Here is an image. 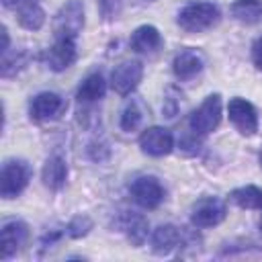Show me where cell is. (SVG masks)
Here are the masks:
<instances>
[{
    "instance_id": "cell-1",
    "label": "cell",
    "mask_w": 262,
    "mask_h": 262,
    "mask_svg": "<svg viewBox=\"0 0 262 262\" xmlns=\"http://www.w3.org/2000/svg\"><path fill=\"white\" fill-rule=\"evenodd\" d=\"M221 18L219 8L213 2H188L178 12V25L186 33H201L215 27Z\"/></svg>"
},
{
    "instance_id": "cell-13",
    "label": "cell",
    "mask_w": 262,
    "mask_h": 262,
    "mask_svg": "<svg viewBox=\"0 0 262 262\" xmlns=\"http://www.w3.org/2000/svg\"><path fill=\"white\" fill-rule=\"evenodd\" d=\"M205 59L196 49H182L172 61V72L178 80H192L203 72Z\"/></svg>"
},
{
    "instance_id": "cell-14",
    "label": "cell",
    "mask_w": 262,
    "mask_h": 262,
    "mask_svg": "<svg viewBox=\"0 0 262 262\" xmlns=\"http://www.w3.org/2000/svg\"><path fill=\"white\" fill-rule=\"evenodd\" d=\"M12 8L16 12L20 27H25L29 31H39L43 27L45 10L41 6V0H16V4Z\"/></svg>"
},
{
    "instance_id": "cell-2",
    "label": "cell",
    "mask_w": 262,
    "mask_h": 262,
    "mask_svg": "<svg viewBox=\"0 0 262 262\" xmlns=\"http://www.w3.org/2000/svg\"><path fill=\"white\" fill-rule=\"evenodd\" d=\"M219 123H221V96L219 94H209L199 104V108H194L192 115L188 117V129L196 137L209 135L211 131L217 129Z\"/></svg>"
},
{
    "instance_id": "cell-11",
    "label": "cell",
    "mask_w": 262,
    "mask_h": 262,
    "mask_svg": "<svg viewBox=\"0 0 262 262\" xmlns=\"http://www.w3.org/2000/svg\"><path fill=\"white\" fill-rule=\"evenodd\" d=\"M66 100L55 94V92H39L37 96H33L31 104H29V113L33 121H49L59 117L66 111Z\"/></svg>"
},
{
    "instance_id": "cell-5",
    "label": "cell",
    "mask_w": 262,
    "mask_h": 262,
    "mask_svg": "<svg viewBox=\"0 0 262 262\" xmlns=\"http://www.w3.org/2000/svg\"><path fill=\"white\" fill-rule=\"evenodd\" d=\"M225 219V203L217 196H203L190 209V221L194 227H213Z\"/></svg>"
},
{
    "instance_id": "cell-17",
    "label": "cell",
    "mask_w": 262,
    "mask_h": 262,
    "mask_svg": "<svg viewBox=\"0 0 262 262\" xmlns=\"http://www.w3.org/2000/svg\"><path fill=\"white\" fill-rule=\"evenodd\" d=\"M129 43L137 53H151L162 45V35L154 25H141L133 31Z\"/></svg>"
},
{
    "instance_id": "cell-19",
    "label": "cell",
    "mask_w": 262,
    "mask_h": 262,
    "mask_svg": "<svg viewBox=\"0 0 262 262\" xmlns=\"http://www.w3.org/2000/svg\"><path fill=\"white\" fill-rule=\"evenodd\" d=\"M229 10L242 25H256L262 20V0H233Z\"/></svg>"
},
{
    "instance_id": "cell-21",
    "label": "cell",
    "mask_w": 262,
    "mask_h": 262,
    "mask_svg": "<svg viewBox=\"0 0 262 262\" xmlns=\"http://www.w3.org/2000/svg\"><path fill=\"white\" fill-rule=\"evenodd\" d=\"M231 201L242 209H262V190L258 186H242L231 190Z\"/></svg>"
},
{
    "instance_id": "cell-9",
    "label": "cell",
    "mask_w": 262,
    "mask_h": 262,
    "mask_svg": "<svg viewBox=\"0 0 262 262\" xmlns=\"http://www.w3.org/2000/svg\"><path fill=\"white\" fill-rule=\"evenodd\" d=\"M139 147L143 154L154 156V158H162L168 156L174 147V137L166 127H147L141 135H139Z\"/></svg>"
},
{
    "instance_id": "cell-7",
    "label": "cell",
    "mask_w": 262,
    "mask_h": 262,
    "mask_svg": "<svg viewBox=\"0 0 262 262\" xmlns=\"http://www.w3.org/2000/svg\"><path fill=\"white\" fill-rule=\"evenodd\" d=\"M141 76H143L141 61H137V59L121 61L111 74V86L117 94L127 96L137 88V84L141 82Z\"/></svg>"
},
{
    "instance_id": "cell-25",
    "label": "cell",
    "mask_w": 262,
    "mask_h": 262,
    "mask_svg": "<svg viewBox=\"0 0 262 262\" xmlns=\"http://www.w3.org/2000/svg\"><path fill=\"white\" fill-rule=\"evenodd\" d=\"M59 235H61L59 231H49V233H45V235H43V239H41V246H43V248L51 246L55 239H59Z\"/></svg>"
},
{
    "instance_id": "cell-26",
    "label": "cell",
    "mask_w": 262,
    "mask_h": 262,
    "mask_svg": "<svg viewBox=\"0 0 262 262\" xmlns=\"http://www.w3.org/2000/svg\"><path fill=\"white\" fill-rule=\"evenodd\" d=\"M2 4H4L6 8H12V6L16 4V0H2Z\"/></svg>"
},
{
    "instance_id": "cell-10",
    "label": "cell",
    "mask_w": 262,
    "mask_h": 262,
    "mask_svg": "<svg viewBox=\"0 0 262 262\" xmlns=\"http://www.w3.org/2000/svg\"><path fill=\"white\" fill-rule=\"evenodd\" d=\"M29 237V227L25 221H18V219H12V221H6L0 229V250H2V260H8L12 258L27 242Z\"/></svg>"
},
{
    "instance_id": "cell-20",
    "label": "cell",
    "mask_w": 262,
    "mask_h": 262,
    "mask_svg": "<svg viewBox=\"0 0 262 262\" xmlns=\"http://www.w3.org/2000/svg\"><path fill=\"white\" fill-rule=\"evenodd\" d=\"M104 90H106V82H104L102 74H90L84 78V82L78 88V100L80 102L100 100L104 96Z\"/></svg>"
},
{
    "instance_id": "cell-28",
    "label": "cell",
    "mask_w": 262,
    "mask_h": 262,
    "mask_svg": "<svg viewBox=\"0 0 262 262\" xmlns=\"http://www.w3.org/2000/svg\"><path fill=\"white\" fill-rule=\"evenodd\" d=\"M260 229H262V219H260Z\"/></svg>"
},
{
    "instance_id": "cell-3",
    "label": "cell",
    "mask_w": 262,
    "mask_h": 262,
    "mask_svg": "<svg viewBox=\"0 0 262 262\" xmlns=\"http://www.w3.org/2000/svg\"><path fill=\"white\" fill-rule=\"evenodd\" d=\"M31 166L25 160H6L0 172V194L2 199H14L18 196L29 180H31Z\"/></svg>"
},
{
    "instance_id": "cell-24",
    "label": "cell",
    "mask_w": 262,
    "mask_h": 262,
    "mask_svg": "<svg viewBox=\"0 0 262 262\" xmlns=\"http://www.w3.org/2000/svg\"><path fill=\"white\" fill-rule=\"evenodd\" d=\"M252 61L262 72V35L252 43Z\"/></svg>"
},
{
    "instance_id": "cell-8",
    "label": "cell",
    "mask_w": 262,
    "mask_h": 262,
    "mask_svg": "<svg viewBox=\"0 0 262 262\" xmlns=\"http://www.w3.org/2000/svg\"><path fill=\"white\" fill-rule=\"evenodd\" d=\"M227 115L242 135H254L258 131V113L250 100L239 96L231 98L227 104Z\"/></svg>"
},
{
    "instance_id": "cell-15",
    "label": "cell",
    "mask_w": 262,
    "mask_h": 262,
    "mask_svg": "<svg viewBox=\"0 0 262 262\" xmlns=\"http://www.w3.org/2000/svg\"><path fill=\"white\" fill-rule=\"evenodd\" d=\"M180 242H182V231L176 225L170 223L160 225L151 235V252L158 256H166L174 248H180Z\"/></svg>"
},
{
    "instance_id": "cell-4",
    "label": "cell",
    "mask_w": 262,
    "mask_h": 262,
    "mask_svg": "<svg viewBox=\"0 0 262 262\" xmlns=\"http://www.w3.org/2000/svg\"><path fill=\"white\" fill-rule=\"evenodd\" d=\"M84 29V6L80 0H68L53 18L55 39H76Z\"/></svg>"
},
{
    "instance_id": "cell-23",
    "label": "cell",
    "mask_w": 262,
    "mask_h": 262,
    "mask_svg": "<svg viewBox=\"0 0 262 262\" xmlns=\"http://www.w3.org/2000/svg\"><path fill=\"white\" fill-rule=\"evenodd\" d=\"M90 229H92V221H90V217H86V215L74 217V219L68 223V227H66V231H68L70 237H84Z\"/></svg>"
},
{
    "instance_id": "cell-12",
    "label": "cell",
    "mask_w": 262,
    "mask_h": 262,
    "mask_svg": "<svg viewBox=\"0 0 262 262\" xmlns=\"http://www.w3.org/2000/svg\"><path fill=\"white\" fill-rule=\"evenodd\" d=\"M76 39H55V43L45 53V61L53 72H63L76 61Z\"/></svg>"
},
{
    "instance_id": "cell-22",
    "label": "cell",
    "mask_w": 262,
    "mask_h": 262,
    "mask_svg": "<svg viewBox=\"0 0 262 262\" xmlns=\"http://www.w3.org/2000/svg\"><path fill=\"white\" fill-rule=\"evenodd\" d=\"M141 108L137 104V100H129L121 113V129L123 131H135L141 123Z\"/></svg>"
},
{
    "instance_id": "cell-6",
    "label": "cell",
    "mask_w": 262,
    "mask_h": 262,
    "mask_svg": "<svg viewBox=\"0 0 262 262\" xmlns=\"http://www.w3.org/2000/svg\"><path fill=\"white\" fill-rule=\"evenodd\" d=\"M131 199L143 209H156L164 201V186L156 176H139L129 186Z\"/></svg>"
},
{
    "instance_id": "cell-16",
    "label": "cell",
    "mask_w": 262,
    "mask_h": 262,
    "mask_svg": "<svg viewBox=\"0 0 262 262\" xmlns=\"http://www.w3.org/2000/svg\"><path fill=\"white\" fill-rule=\"evenodd\" d=\"M121 227H123L127 239H129L135 248L143 246V242L147 239L149 223H147V219H145L141 213H133V211H131V213H125V215H123V221H121Z\"/></svg>"
},
{
    "instance_id": "cell-27",
    "label": "cell",
    "mask_w": 262,
    "mask_h": 262,
    "mask_svg": "<svg viewBox=\"0 0 262 262\" xmlns=\"http://www.w3.org/2000/svg\"><path fill=\"white\" fill-rule=\"evenodd\" d=\"M258 160H260V166H262V149H260V156H258Z\"/></svg>"
},
{
    "instance_id": "cell-18",
    "label": "cell",
    "mask_w": 262,
    "mask_h": 262,
    "mask_svg": "<svg viewBox=\"0 0 262 262\" xmlns=\"http://www.w3.org/2000/svg\"><path fill=\"white\" fill-rule=\"evenodd\" d=\"M41 178H43V184L51 190H59L63 184H66V178H68V166H66V160L61 156H51L47 158L45 166H43V172H41Z\"/></svg>"
}]
</instances>
